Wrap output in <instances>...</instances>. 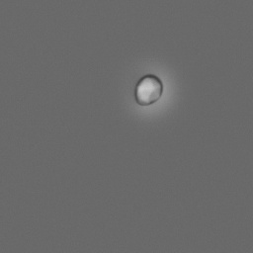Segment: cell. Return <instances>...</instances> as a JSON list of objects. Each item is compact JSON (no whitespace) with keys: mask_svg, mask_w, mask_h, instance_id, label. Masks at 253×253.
I'll use <instances>...</instances> for the list:
<instances>
[{"mask_svg":"<svg viewBox=\"0 0 253 253\" xmlns=\"http://www.w3.org/2000/svg\"><path fill=\"white\" fill-rule=\"evenodd\" d=\"M163 93L162 81L155 75H146L135 88V101L140 106H149L157 102Z\"/></svg>","mask_w":253,"mask_h":253,"instance_id":"1","label":"cell"}]
</instances>
